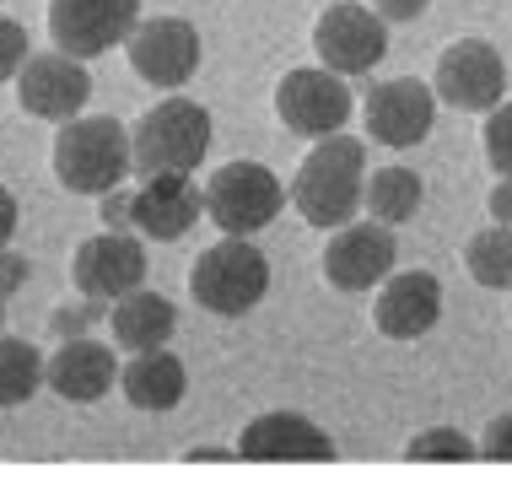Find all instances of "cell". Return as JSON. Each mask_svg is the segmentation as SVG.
Here are the masks:
<instances>
[{
	"instance_id": "cell-31",
	"label": "cell",
	"mask_w": 512,
	"mask_h": 480,
	"mask_svg": "<svg viewBox=\"0 0 512 480\" xmlns=\"http://www.w3.org/2000/svg\"><path fill=\"white\" fill-rule=\"evenodd\" d=\"M11 232H17V195L0 184V249L11 243Z\"/></svg>"
},
{
	"instance_id": "cell-15",
	"label": "cell",
	"mask_w": 512,
	"mask_h": 480,
	"mask_svg": "<svg viewBox=\"0 0 512 480\" xmlns=\"http://www.w3.org/2000/svg\"><path fill=\"white\" fill-rule=\"evenodd\" d=\"M238 459L248 464H329L335 443L318 421L297 416V410H265L254 416L238 437Z\"/></svg>"
},
{
	"instance_id": "cell-10",
	"label": "cell",
	"mask_w": 512,
	"mask_h": 480,
	"mask_svg": "<svg viewBox=\"0 0 512 480\" xmlns=\"http://www.w3.org/2000/svg\"><path fill=\"white\" fill-rule=\"evenodd\" d=\"M87 98H92L87 60H76V54H65V49H44V54H27L22 60V71H17L22 114L65 125V119H76L81 108H87Z\"/></svg>"
},
{
	"instance_id": "cell-9",
	"label": "cell",
	"mask_w": 512,
	"mask_h": 480,
	"mask_svg": "<svg viewBox=\"0 0 512 480\" xmlns=\"http://www.w3.org/2000/svg\"><path fill=\"white\" fill-rule=\"evenodd\" d=\"M275 119L292 135L324 141V135L345 130V119H351V87H345V76H335L329 65L286 71L281 87H275Z\"/></svg>"
},
{
	"instance_id": "cell-35",
	"label": "cell",
	"mask_w": 512,
	"mask_h": 480,
	"mask_svg": "<svg viewBox=\"0 0 512 480\" xmlns=\"http://www.w3.org/2000/svg\"><path fill=\"white\" fill-rule=\"evenodd\" d=\"M0 329H6V292H0Z\"/></svg>"
},
{
	"instance_id": "cell-5",
	"label": "cell",
	"mask_w": 512,
	"mask_h": 480,
	"mask_svg": "<svg viewBox=\"0 0 512 480\" xmlns=\"http://www.w3.org/2000/svg\"><path fill=\"white\" fill-rule=\"evenodd\" d=\"M286 205V189L265 162H227L205 178V222H216L227 238L265 232Z\"/></svg>"
},
{
	"instance_id": "cell-12",
	"label": "cell",
	"mask_w": 512,
	"mask_h": 480,
	"mask_svg": "<svg viewBox=\"0 0 512 480\" xmlns=\"http://www.w3.org/2000/svg\"><path fill=\"white\" fill-rule=\"evenodd\" d=\"M124 54H130V71L151 87H184L200 71V33L184 17H146L124 38Z\"/></svg>"
},
{
	"instance_id": "cell-20",
	"label": "cell",
	"mask_w": 512,
	"mask_h": 480,
	"mask_svg": "<svg viewBox=\"0 0 512 480\" xmlns=\"http://www.w3.org/2000/svg\"><path fill=\"white\" fill-rule=\"evenodd\" d=\"M108 329H114V340H119L124 351L168 346V335L178 329V308H173L162 292H146V286H135V292H124L119 303L108 308Z\"/></svg>"
},
{
	"instance_id": "cell-1",
	"label": "cell",
	"mask_w": 512,
	"mask_h": 480,
	"mask_svg": "<svg viewBox=\"0 0 512 480\" xmlns=\"http://www.w3.org/2000/svg\"><path fill=\"white\" fill-rule=\"evenodd\" d=\"M367 200V146L356 135H324L313 141V152L302 157V168L292 178V205L308 227L335 232L345 222H356Z\"/></svg>"
},
{
	"instance_id": "cell-7",
	"label": "cell",
	"mask_w": 512,
	"mask_h": 480,
	"mask_svg": "<svg viewBox=\"0 0 512 480\" xmlns=\"http://www.w3.org/2000/svg\"><path fill=\"white\" fill-rule=\"evenodd\" d=\"M313 49H318V65H329L335 76H367L372 65L389 54V22L372 6L335 0V6L313 22Z\"/></svg>"
},
{
	"instance_id": "cell-22",
	"label": "cell",
	"mask_w": 512,
	"mask_h": 480,
	"mask_svg": "<svg viewBox=\"0 0 512 480\" xmlns=\"http://www.w3.org/2000/svg\"><path fill=\"white\" fill-rule=\"evenodd\" d=\"M38 383H49V362L38 346H27L17 335H0V410L27 405L38 394Z\"/></svg>"
},
{
	"instance_id": "cell-4",
	"label": "cell",
	"mask_w": 512,
	"mask_h": 480,
	"mask_svg": "<svg viewBox=\"0 0 512 480\" xmlns=\"http://www.w3.org/2000/svg\"><path fill=\"white\" fill-rule=\"evenodd\" d=\"M270 292V259L254 249L248 238H227L221 232V243H211L195 265H189V297L216 313V319H243V313H254L265 303Z\"/></svg>"
},
{
	"instance_id": "cell-2",
	"label": "cell",
	"mask_w": 512,
	"mask_h": 480,
	"mask_svg": "<svg viewBox=\"0 0 512 480\" xmlns=\"http://www.w3.org/2000/svg\"><path fill=\"white\" fill-rule=\"evenodd\" d=\"M135 173L130 130L108 114H76L54 135V178L65 195H108Z\"/></svg>"
},
{
	"instance_id": "cell-13",
	"label": "cell",
	"mask_w": 512,
	"mask_h": 480,
	"mask_svg": "<svg viewBox=\"0 0 512 480\" xmlns=\"http://www.w3.org/2000/svg\"><path fill=\"white\" fill-rule=\"evenodd\" d=\"M367 135L378 146H421L432 135V119H437V92L432 81H415V76H394V81H378L367 92Z\"/></svg>"
},
{
	"instance_id": "cell-25",
	"label": "cell",
	"mask_w": 512,
	"mask_h": 480,
	"mask_svg": "<svg viewBox=\"0 0 512 480\" xmlns=\"http://www.w3.org/2000/svg\"><path fill=\"white\" fill-rule=\"evenodd\" d=\"M480 141H486V162L502 178H512V103H496L486 114V130H480Z\"/></svg>"
},
{
	"instance_id": "cell-32",
	"label": "cell",
	"mask_w": 512,
	"mask_h": 480,
	"mask_svg": "<svg viewBox=\"0 0 512 480\" xmlns=\"http://www.w3.org/2000/svg\"><path fill=\"white\" fill-rule=\"evenodd\" d=\"M92 313H98V303H92V308H65V313H54V329H60V335H71V329H76V335H81V324H87Z\"/></svg>"
},
{
	"instance_id": "cell-16",
	"label": "cell",
	"mask_w": 512,
	"mask_h": 480,
	"mask_svg": "<svg viewBox=\"0 0 512 480\" xmlns=\"http://www.w3.org/2000/svg\"><path fill=\"white\" fill-rule=\"evenodd\" d=\"M437 319H442V281L432 270H394V276L378 286V303H372L378 335L421 340Z\"/></svg>"
},
{
	"instance_id": "cell-28",
	"label": "cell",
	"mask_w": 512,
	"mask_h": 480,
	"mask_svg": "<svg viewBox=\"0 0 512 480\" xmlns=\"http://www.w3.org/2000/svg\"><path fill=\"white\" fill-rule=\"evenodd\" d=\"M480 454L496 459V464H512V410H507V416H496L491 427H486V437H480Z\"/></svg>"
},
{
	"instance_id": "cell-29",
	"label": "cell",
	"mask_w": 512,
	"mask_h": 480,
	"mask_svg": "<svg viewBox=\"0 0 512 480\" xmlns=\"http://www.w3.org/2000/svg\"><path fill=\"white\" fill-rule=\"evenodd\" d=\"M426 6H432V0H372V11H378L383 22H415Z\"/></svg>"
},
{
	"instance_id": "cell-11",
	"label": "cell",
	"mask_w": 512,
	"mask_h": 480,
	"mask_svg": "<svg viewBox=\"0 0 512 480\" xmlns=\"http://www.w3.org/2000/svg\"><path fill=\"white\" fill-rule=\"evenodd\" d=\"M324 281L335 286V292H372V286H383L394 276V232L389 222H345L329 232L324 243Z\"/></svg>"
},
{
	"instance_id": "cell-23",
	"label": "cell",
	"mask_w": 512,
	"mask_h": 480,
	"mask_svg": "<svg viewBox=\"0 0 512 480\" xmlns=\"http://www.w3.org/2000/svg\"><path fill=\"white\" fill-rule=\"evenodd\" d=\"M464 265L469 276L491 292H507L512 286V222H491L486 232H475L464 249Z\"/></svg>"
},
{
	"instance_id": "cell-26",
	"label": "cell",
	"mask_w": 512,
	"mask_h": 480,
	"mask_svg": "<svg viewBox=\"0 0 512 480\" xmlns=\"http://www.w3.org/2000/svg\"><path fill=\"white\" fill-rule=\"evenodd\" d=\"M27 27L17 17H0V81H17L22 60H27Z\"/></svg>"
},
{
	"instance_id": "cell-3",
	"label": "cell",
	"mask_w": 512,
	"mask_h": 480,
	"mask_svg": "<svg viewBox=\"0 0 512 480\" xmlns=\"http://www.w3.org/2000/svg\"><path fill=\"white\" fill-rule=\"evenodd\" d=\"M135 178L151 173H195L211 152V114L195 98H162L130 125Z\"/></svg>"
},
{
	"instance_id": "cell-33",
	"label": "cell",
	"mask_w": 512,
	"mask_h": 480,
	"mask_svg": "<svg viewBox=\"0 0 512 480\" xmlns=\"http://www.w3.org/2000/svg\"><path fill=\"white\" fill-rule=\"evenodd\" d=\"M491 216L496 222H512V178H502V184L491 189Z\"/></svg>"
},
{
	"instance_id": "cell-19",
	"label": "cell",
	"mask_w": 512,
	"mask_h": 480,
	"mask_svg": "<svg viewBox=\"0 0 512 480\" xmlns=\"http://www.w3.org/2000/svg\"><path fill=\"white\" fill-rule=\"evenodd\" d=\"M189 389V373L184 362H178L173 351L151 346V351H130V362L119 367V394L130 400L135 410H173L178 400H184Z\"/></svg>"
},
{
	"instance_id": "cell-24",
	"label": "cell",
	"mask_w": 512,
	"mask_h": 480,
	"mask_svg": "<svg viewBox=\"0 0 512 480\" xmlns=\"http://www.w3.org/2000/svg\"><path fill=\"white\" fill-rule=\"evenodd\" d=\"M475 454H480V448L469 443L459 427H432V432L410 437V448H405L410 464H469Z\"/></svg>"
},
{
	"instance_id": "cell-6",
	"label": "cell",
	"mask_w": 512,
	"mask_h": 480,
	"mask_svg": "<svg viewBox=\"0 0 512 480\" xmlns=\"http://www.w3.org/2000/svg\"><path fill=\"white\" fill-rule=\"evenodd\" d=\"M432 92H437V103L459 108V114H491L507 92V65L496 54V44H486V38L448 44L432 71Z\"/></svg>"
},
{
	"instance_id": "cell-14",
	"label": "cell",
	"mask_w": 512,
	"mask_h": 480,
	"mask_svg": "<svg viewBox=\"0 0 512 480\" xmlns=\"http://www.w3.org/2000/svg\"><path fill=\"white\" fill-rule=\"evenodd\" d=\"M71 281L87 303H119L124 292L146 281V249L130 238V232H98V238L76 243L71 259Z\"/></svg>"
},
{
	"instance_id": "cell-27",
	"label": "cell",
	"mask_w": 512,
	"mask_h": 480,
	"mask_svg": "<svg viewBox=\"0 0 512 480\" xmlns=\"http://www.w3.org/2000/svg\"><path fill=\"white\" fill-rule=\"evenodd\" d=\"M98 200H103V205H98L103 227H114V232L135 227V195H124V189H108V195H98Z\"/></svg>"
},
{
	"instance_id": "cell-21",
	"label": "cell",
	"mask_w": 512,
	"mask_h": 480,
	"mask_svg": "<svg viewBox=\"0 0 512 480\" xmlns=\"http://www.w3.org/2000/svg\"><path fill=\"white\" fill-rule=\"evenodd\" d=\"M421 200H426V184H421V173H410V168H378V173H367V211H372V222H389V227H405L415 211H421Z\"/></svg>"
},
{
	"instance_id": "cell-30",
	"label": "cell",
	"mask_w": 512,
	"mask_h": 480,
	"mask_svg": "<svg viewBox=\"0 0 512 480\" xmlns=\"http://www.w3.org/2000/svg\"><path fill=\"white\" fill-rule=\"evenodd\" d=\"M22 281H27V259L11 254V249H0V292H17Z\"/></svg>"
},
{
	"instance_id": "cell-8",
	"label": "cell",
	"mask_w": 512,
	"mask_h": 480,
	"mask_svg": "<svg viewBox=\"0 0 512 480\" xmlns=\"http://www.w3.org/2000/svg\"><path fill=\"white\" fill-rule=\"evenodd\" d=\"M135 22H141V0H49V44L76 60H98L124 44Z\"/></svg>"
},
{
	"instance_id": "cell-34",
	"label": "cell",
	"mask_w": 512,
	"mask_h": 480,
	"mask_svg": "<svg viewBox=\"0 0 512 480\" xmlns=\"http://www.w3.org/2000/svg\"><path fill=\"white\" fill-rule=\"evenodd\" d=\"M184 459H189V464H221V459H238V448H216V443H205V448H189Z\"/></svg>"
},
{
	"instance_id": "cell-17",
	"label": "cell",
	"mask_w": 512,
	"mask_h": 480,
	"mask_svg": "<svg viewBox=\"0 0 512 480\" xmlns=\"http://www.w3.org/2000/svg\"><path fill=\"white\" fill-rule=\"evenodd\" d=\"M200 216H205V189L189 173H151L135 189V227L157 243L184 238Z\"/></svg>"
},
{
	"instance_id": "cell-18",
	"label": "cell",
	"mask_w": 512,
	"mask_h": 480,
	"mask_svg": "<svg viewBox=\"0 0 512 480\" xmlns=\"http://www.w3.org/2000/svg\"><path fill=\"white\" fill-rule=\"evenodd\" d=\"M114 383H119V356L87 335H71L49 356V389L71 405H98Z\"/></svg>"
}]
</instances>
